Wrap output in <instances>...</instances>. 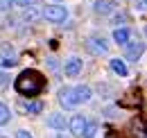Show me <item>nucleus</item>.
<instances>
[{"mask_svg": "<svg viewBox=\"0 0 147 138\" xmlns=\"http://www.w3.org/2000/svg\"><path fill=\"white\" fill-rule=\"evenodd\" d=\"M109 64H111V70H113L115 75H120V77H127L129 75V68H127V64H125L122 59H111Z\"/></svg>", "mask_w": 147, "mask_h": 138, "instance_id": "11", "label": "nucleus"}, {"mask_svg": "<svg viewBox=\"0 0 147 138\" xmlns=\"http://www.w3.org/2000/svg\"><path fill=\"white\" fill-rule=\"evenodd\" d=\"M48 64H50V70H57L59 66H57V59H48Z\"/></svg>", "mask_w": 147, "mask_h": 138, "instance_id": "23", "label": "nucleus"}, {"mask_svg": "<svg viewBox=\"0 0 147 138\" xmlns=\"http://www.w3.org/2000/svg\"><path fill=\"white\" fill-rule=\"evenodd\" d=\"M9 120H11V111H9V106L0 102V127H5Z\"/></svg>", "mask_w": 147, "mask_h": 138, "instance_id": "13", "label": "nucleus"}, {"mask_svg": "<svg viewBox=\"0 0 147 138\" xmlns=\"http://www.w3.org/2000/svg\"><path fill=\"white\" fill-rule=\"evenodd\" d=\"M59 104H61L66 111H70V109H75V106H77V102H75V95H73V88H70V86L59 88Z\"/></svg>", "mask_w": 147, "mask_h": 138, "instance_id": "3", "label": "nucleus"}, {"mask_svg": "<svg viewBox=\"0 0 147 138\" xmlns=\"http://www.w3.org/2000/svg\"><path fill=\"white\" fill-rule=\"evenodd\" d=\"M16 91H18L23 97H36L38 93H43L45 88V77L38 72V70L30 68V70H23L18 77H16Z\"/></svg>", "mask_w": 147, "mask_h": 138, "instance_id": "1", "label": "nucleus"}, {"mask_svg": "<svg viewBox=\"0 0 147 138\" xmlns=\"http://www.w3.org/2000/svg\"><path fill=\"white\" fill-rule=\"evenodd\" d=\"M14 54V48L9 45V43H0V59H5V57H11Z\"/></svg>", "mask_w": 147, "mask_h": 138, "instance_id": "18", "label": "nucleus"}, {"mask_svg": "<svg viewBox=\"0 0 147 138\" xmlns=\"http://www.w3.org/2000/svg\"><path fill=\"white\" fill-rule=\"evenodd\" d=\"M16 64H18V61H16V57H14V54H11V57H5V59H0V66H2L5 70H7V68H14Z\"/></svg>", "mask_w": 147, "mask_h": 138, "instance_id": "17", "label": "nucleus"}, {"mask_svg": "<svg viewBox=\"0 0 147 138\" xmlns=\"http://www.w3.org/2000/svg\"><path fill=\"white\" fill-rule=\"evenodd\" d=\"M38 16H41V12H38L36 7H27V9L23 12V18H25L27 23H34V20H36Z\"/></svg>", "mask_w": 147, "mask_h": 138, "instance_id": "14", "label": "nucleus"}, {"mask_svg": "<svg viewBox=\"0 0 147 138\" xmlns=\"http://www.w3.org/2000/svg\"><path fill=\"white\" fill-rule=\"evenodd\" d=\"M86 122H88V118H84V116H73L70 118V122H68V127H70V131H73V136L82 138L84 136V129H86Z\"/></svg>", "mask_w": 147, "mask_h": 138, "instance_id": "4", "label": "nucleus"}, {"mask_svg": "<svg viewBox=\"0 0 147 138\" xmlns=\"http://www.w3.org/2000/svg\"><path fill=\"white\" fill-rule=\"evenodd\" d=\"M73 95H75V102H77V104H86V102L93 97V91H91V86L79 84V86L73 88Z\"/></svg>", "mask_w": 147, "mask_h": 138, "instance_id": "6", "label": "nucleus"}, {"mask_svg": "<svg viewBox=\"0 0 147 138\" xmlns=\"http://www.w3.org/2000/svg\"><path fill=\"white\" fill-rule=\"evenodd\" d=\"M136 9H140V12H143V9H145V0H138V2H136Z\"/></svg>", "mask_w": 147, "mask_h": 138, "instance_id": "24", "label": "nucleus"}, {"mask_svg": "<svg viewBox=\"0 0 147 138\" xmlns=\"http://www.w3.org/2000/svg\"><path fill=\"white\" fill-rule=\"evenodd\" d=\"M113 41H115L118 45L129 43V30L127 27H115V30H113Z\"/></svg>", "mask_w": 147, "mask_h": 138, "instance_id": "12", "label": "nucleus"}, {"mask_svg": "<svg viewBox=\"0 0 147 138\" xmlns=\"http://www.w3.org/2000/svg\"><path fill=\"white\" fill-rule=\"evenodd\" d=\"M52 138H66V136H52Z\"/></svg>", "mask_w": 147, "mask_h": 138, "instance_id": "25", "label": "nucleus"}, {"mask_svg": "<svg viewBox=\"0 0 147 138\" xmlns=\"http://www.w3.org/2000/svg\"><path fill=\"white\" fill-rule=\"evenodd\" d=\"M63 70H66L68 77H77L79 70H82V59H79V57H68L66 64H63Z\"/></svg>", "mask_w": 147, "mask_h": 138, "instance_id": "7", "label": "nucleus"}, {"mask_svg": "<svg viewBox=\"0 0 147 138\" xmlns=\"http://www.w3.org/2000/svg\"><path fill=\"white\" fill-rule=\"evenodd\" d=\"M14 2H16V5H20V7H30L34 0H14Z\"/></svg>", "mask_w": 147, "mask_h": 138, "instance_id": "21", "label": "nucleus"}, {"mask_svg": "<svg viewBox=\"0 0 147 138\" xmlns=\"http://www.w3.org/2000/svg\"><path fill=\"white\" fill-rule=\"evenodd\" d=\"M11 5H14V0H0V12H7V9H11Z\"/></svg>", "mask_w": 147, "mask_h": 138, "instance_id": "19", "label": "nucleus"}, {"mask_svg": "<svg viewBox=\"0 0 147 138\" xmlns=\"http://www.w3.org/2000/svg\"><path fill=\"white\" fill-rule=\"evenodd\" d=\"M125 48H127V59H131V61H138L145 50L143 43H125Z\"/></svg>", "mask_w": 147, "mask_h": 138, "instance_id": "8", "label": "nucleus"}, {"mask_svg": "<svg viewBox=\"0 0 147 138\" xmlns=\"http://www.w3.org/2000/svg\"><path fill=\"white\" fill-rule=\"evenodd\" d=\"M16 138H32V134H30V131H25V129H20L18 134H16Z\"/></svg>", "mask_w": 147, "mask_h": 138, "instance_id": "20", "label": "nucleus"}, {"mask_svg": "<svg viewBox=\"0 0 147 138\" xmlns=\"http://www.w3.org/2000/svg\"><path fill=\"white\" fill-rule=\"evenodd\" d=\"M7 82H9V79H7L2 72H0V88H7Z\"/></svg>", "mask_w": 147, "mask_h": 138, "instance_id": "22", "label": "nucleus"}, {"mask_svg": "<svg viewBox=\"0 0 147 138\" xmlns=\"http://www.w3.org/2000/svg\"><path fill=\"white\" fill-rule=\"evenodd\" d=\"M95 12L97 14H102V16H107V14H111L113 9H115V2L113 0H95Z\"/></svg>", "mask_w": 147, "mask_h": 138, "instance_id": "10", "label": "nucleus"}, {"mask_svg": "<svg viewBox=\"0 0 147 138\" xmlns=\"http://www.w3.org/2000/svg\"><path fill=\"white\" fill-rule=\"evenodd\" d=\"M48 127H50V129H57V131H61V129L68 127V122H66V118H63L61 113H50V116H48Z\"/></svg>", "mask_w": 147, "mask_h": 138, "instance_id": "9", "label": "nucleus"}, {"mask_svg": "<svg viewBox=\"0 0 147 138\" xmlns=\"http://www.w3.org/2000/svg\"><path fill=\"white\" fill-rule=\"evenodd\" d=\"M95 134H97V122H86V129H84L82 138H95Z\"/></svg>", "mask_w": 147, "mask_h": 138, "instance_id": "15", "label": "nucleus"}, {"mask_svg": "<svg viewBox=\"0 0 147 138\" xmlns=\"http://www.w3.org/2000/svg\"><path fill=\"white\" fill-rule=\"evenodd\" d=\"M41 16L48 18L50 23H63V20L68 18V9L61 7V5H48V7L41 12Z\"/></svg>", "mask_w": 147, "mask_h": 138, "instance_id": "2", "label": "nucleus"}, {"mask_svg": "<svg viewBox=\"0 0 147 138\" xmlns=\"http://www.w3.org/2000/svg\"><path fill=\"white\" fill-rule=\"evenodd\" d=\"M86 45H88V50L93 54H107V41L102 36H88Z\"/></svg>", "mask_w": 147, "mask_h": 138, "instance_id": "5", "label": "nucleus"}, {"mask_svg": "<svg viewBox=\"0 0 147 138\" xmlns=\"http://www.w3.org/2000/svg\"><path fill=\"white\" fill-rule=\"evenodd\" d=\"M43 111V102L41 100H34V102L27 104V113H41Z\"/></svg>", "mask_w": 147, "mask_h": 138, "instance_id": "16", "label": "nucleus"}]
</instances>
